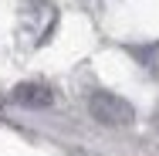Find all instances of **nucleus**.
<instances>
[{
    "mask_svg": "<svg viewBox=\"0 0 159 156\" xmlns=\"http://www.w3.org/2000/svg\"><path fill=\"white\" fill-rule=\"evenodd\" d=\"M58 24V7L48 0H27L20 10V41L27 48H41Z\"/></svg>",
    "mask_w": 159,
    "mask_h": 156,
    "instance_id": "nucleus-1",
    "label": "nucleus"
},
{
    "mask_svg": "<svg viewBox=\"0 0 159 156\" xmlns=\"http://www.w3.org/2000/svg\"><path fill=\"white\" fill-rule=\"evenodd\" d=\"M88 112H92V119L102 122V125H129L135 119L132 105H129L122 95H115V92H92Z\"/></svg>",
    "mask_w": 159,
    "mask_h": 156,
    "instance_id": "nucleus-2",
    "label": "nucleus"
},
{
    "mask_svg": "<svg viewBox=\"0 0 159 156\" xmlns=\"http://www.w3.org/2000/svg\"><path fill=\"white\" fill-rule=\"evenodd\" d=\"M14 102L24 105V109H48V105H54V92H51V85L24 82V85L14 88Z\"/></svg>",
    "mask_w": 159,
    "mask_h": 156,
    "instance_id": "nucleus-3",
    "label": "nucleus"
}]
</instances>
